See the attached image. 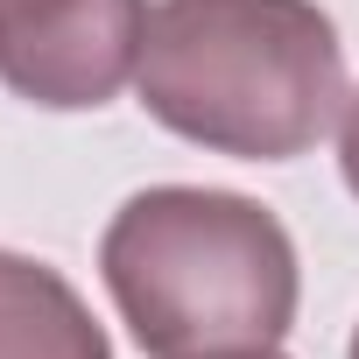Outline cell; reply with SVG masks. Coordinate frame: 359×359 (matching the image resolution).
Segmentation results:
<instances>
[{
  "mask_svg": "<svg viewBox=\"0 0 359 359\" xmlns=\"http://www.w3.org/2000/svg\"><path fill=\"white\" fill-rule=\"evenodd\" d=\"M134 78L169 134L247 162L303 155L345 106V57L310 0H162Z\"/></svg>",
  "mask_w": 359,
  "mask_h": 359,
  "instance_id": "1",
  "label": "cell"
},
{
  "mask_svg": "<svg viewBox=\"0 0 359 359\" xmlns=\"http://www.w3.org/2000/svg\"><path fill=\"white\" fill-rule=\"evenodd\" d=\"M106 289L148 359L268 352L296 317V247L254 198L141 191L99 247Z\"/></svg>",
  "mask_w": 359,
  "mask_h": 359,
  "instance_id": "2",
  "label": "cell"
},
{
  "mask_svg": "<svg viewBox=\"0 0 359 359\" xmlns=\"http://www.w3.org/2000/svg\"><path fill=\"white\" fill-rule=\"evenodd\" d=\"M148 43L141 0H0V78L29 106H106Z\"/></svg>",
  "mask_w": 359,
  "mask_h": 359,
  "instance_id": "3",
  "label": "cell"
},
{
  "mask_svg": "<svg viewBox=\"0 0 359 359\" xmlns=\"http://www.w3.org/2000/svg\"><path fill=\"white\" fill-rule=\"evenodd\" d=\"M0 359H113L64 275L0 254Z\"/></svg>",
  "mask_w": 359,
  "mask_h": 359,
  "instance_id": "4",
  "label": "cell"
},
{
  "mask_svg": "<svg viewBox=\"0 0 359 359\" xmlns=\"http://www.w3.org/2000/svg\"><path fill=\"white\" fill-rule=\"evenodd\" d=\"M338 162H345V184L359 198V92L345 99V134H338Z\"/></svg>",
  "mask_w": 359,
  "mask_h": 359,
  "instance_id": "5",
  "label": "cell"
},
{
  "mask_svg": "<svg viewBox=\"0 0 359 359\" xmlns=\"http://www.w3.org/2000/svg\"><path fill=\"white\" fill-rule=\"evenodd\" d=\"M226 359H275V345H268V352H226Z\"/></svg>",
  "mask_w": 359,
  "mask_h": 359,
  "instance_id": "6",
  "label": "cell"
},
{
  "mask_svg": "<svg viewBox=\"0 0 359 359\" xmlns=\"http://www.w3.org/2000/svg\"><path fill=\"white\" fill-rule=\"evenodd\" d=\"M352 359H359V338H352Z\"/></svg>",
  "mask_w": 359,
  "mask_h": 359,
  "instance_id": "7",
  "label": "cell"
}]
</instances>
